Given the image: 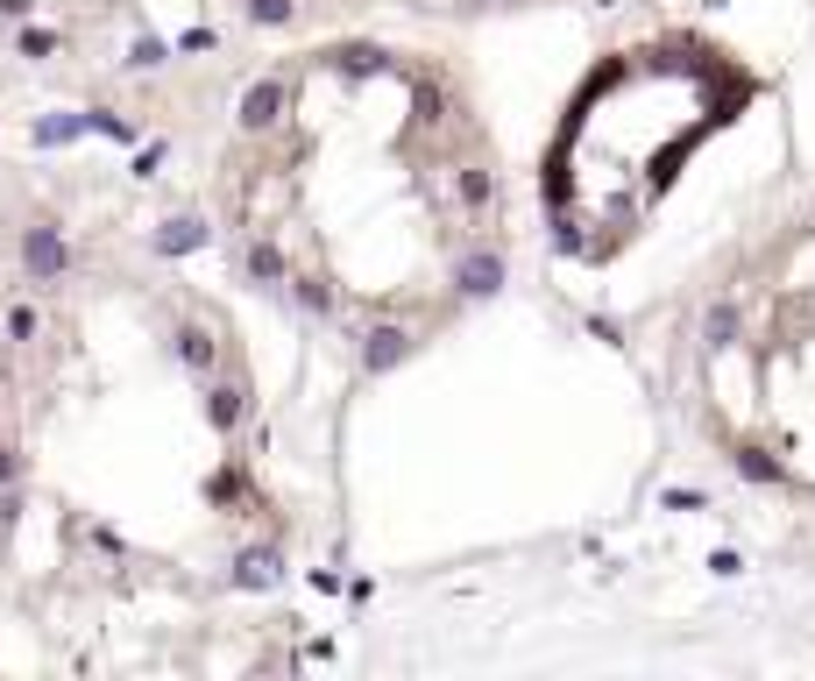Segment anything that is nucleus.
Wrapping results in <instances>:
<instances>
[{
    "instance_id": "39448f33",
    "label": "nucleus",
    "mask_w": 815,
    "mask_h": 681,
    "mask_svg": "<svg viewBox=\"0 0 815 681\" xmlns=\"http://www.w3.org/2000/svg\"><path fill=\"white\" fill-rule=\"evenodd\" d=\"M171 348H178V369H185V376H199V384H213V369H220V341H213V327L185 320V327L171 334Z\"/></svg>"
},
{
    "instance_id": "f03ea898",
    "label": "nucleus",
    "mask_w": 815,
    "mask_h": 681,
    "mask_svg": "<svg viewBox=\"0 0 815 681\" xmlns=\"http://www.w3.org/2000/svg\"><path fill=\"white\" fill-rule=\"evenodd\" d=\"M348 341H355V355H362L369 376H390L404 355H412V334H404L397 320H383V327H348Z\"/></svg>"
},
{
    "instance_id": "7ed1b4c3",
    "label": "nucleus",
    "mask_w": 815,
    "mask_h": 681,
    "mask_svg": "<svg viewBox=\"0 0 815 681\" xmlns=\"http://www.w3.org/2000/svg\"><path fill=\"white\" fill-rule=\"evenodd\" d=\"M284 107H291V79H256L249 93H241V128H249V135H270L277 121H284Z\"/></svg>"
},
{
    "instance_id": "dca6fc26",
    "label": "nucleus",
    "mask_w": 815,
    "mask_h": 681,
    "mask_svg": "<svg viewBox=\"0 0 815 681\" xmlns=\"http://www.w3.org/2000/svg\"><path fill=\"white\" fill-rule=\"evenodd\" d=\"M50 50H57L50 29H22V57H50Z\"/></svg>"
},
{
    "instance_id": "9d476101",
    "label": "nucleus",
    "mask_w": 815,
    "mask_h": 681,
    "mask_svg": "<svg viewBox=\"0 0 815 681\" xmlns=\"http://www.w3.org/2000/svg\"><path fill=\"white\" fill-rule=\"evenodd\" d=\"M284 291L298 298V306H305L312 320H326V313H334V306H341V298H334V284H326V277H291Z\"/></svg>"
},
{
    "instance_id": "a211bd4d",
    "label": "nucleus",
    "mask_w": 815,
    "mask_h": 681,
    "mask_svg": "<svg viewBox=\"0 0 815 681\" xmlns=\"http://www.w3.org/2000/svg\"><path fill=\"white\" fill-rule=\"evenodd\" d=\"M29 8H36V0H0V15H15V22H22Z\"/></svg>"
},
{
    "instance_id": "f8f14e48",
    "label": "nucleus",
    "mask_w": 815,
    "mask_h": 681,
    "mask_svg": "<svg viewBox=\"0 0 815 681\" xmlns=\"http://www.w3.org/2000/svg\"><path fill=\"white\" fill-rule=\"evenodd\" d=\"M241 15H249L256 29H291V15H298V0H241Z\"/></svg>"
},
{
    "instance_id": "6e6552de",
    "label": "nucleus",
    "mask_w": 815,
    "mask_h": 681,
    "mask_svg": "<svg viewBox=\"0 0 815 681\" xmlns=\"http://www.w3.org/2000/svg\"><path fill=\"white\" fill-rule=\"evenodd\" d=\"M284 575V554L277 547H249V554H234V589H270Z\"/></svg>"
},
{
    "instance_id": "9b49d317",
    "label": "nucleus",
    "mask_w": 815,
    "mask_h": 681,
    "mask_svg": "<svg viewBox=\"0 0 815 681\" xmlns=\"http://www.w3.org/2000/svg\"><path fill=\"white\" fill-rule=\"evenodd\" d=\"M0 327H8V341H15V348H29V341L43 334V313L29 306V298H15V306H8V313H0Z\"/></svg>"
},
{
    "instance_id": "0eeeda50",
    "label": "nucleus",
    "mask_w": 815,
    "mask_h": 681,
    "mask_svg": "<svg viewBox=\"0 0 815 681\" xmlns=\"http://www.w3.org/2000/svg\"><path fill=\"white\" fill-rule=\"evenodd\" d=\"M206 419H213V433H234L241 419H249V384H206Z\"/></svg>"
},
{
    "instance_id": "2eb2a0df",
    "label": "nucleus",
    "mask_w": 815,
    "mask_h": 681,
    "mask_svg": "<svg viewBox=\"0 0 815 681\" xmlns=\"http://www.w3.org/2000/svg\"><path fill=\"white\" fill-rule=\"evenodd\" d=\"M86 540H93V554H107V561H121V554H128V540L114 533V525H93V533H86Z\"/></svg>"
},
{
    "instance_id": "ddd939ff",
    "label": "nucleus",
    "mask_w": 815,
    "mask_h": 681,
    "mask_svg": "<svg viewBox=\"0 0 815 681\" xmlns=\"http://www.w3.org/2000/svg\"><path fill=\"white\" fill-rule=\"evenodd\" d=\"M334 64H341V71H383V50H369V43H348V50H334Z\"/></svg>"
},
{
    "instance_id": "1a4fd4ad",
    "label": "nucleus",
    "mask_w": 815,
    "mask_h": 681,
    "mask_svg": "<svg viewBox=\"0 0 815 681\" xmlns=\"http://www.w3.org/2000/svg\"><path fill=\"white\" fill-rule=\"evenodd\" d=\"M497 277H504V263L489 256V249H468L461 263H454V284L468 291V298H482V291H497Z\"/></svg>"
},
{
    "instance_id": "f257e3e1",
    "label": "nucleus",
    "mask_w": 815,
    "mask_h": 681,
    "mask_svg": "<svg viewBox=\"0 0 815 681\" xmlns=\"http://www.w3.org/2000/svg\"><path fill=\"white\" fill-rule=\"evenodd\" d=\"M64 270H71L64 227H50V220L22 227V277H29V284H64Z\"/></svg>"
},
{
    "instance_id": "20e7f679",
    "label": "nucleus",
    "mask_w": 815,
    "mask_h": 681,
    "mask_svg": "<svg viewBox=\"0 0 815 681\" xmlns=\"http://www.w3.org/2000/svg\"><path fill=\"white\" fill-rule=\"evenodd\" d=\"M234 270L249 277V284H263V291H284V284H291V263H284V249H277V242H263V235H249V242L234 249Z\"/></svg>"
},
{
    "instance_id": "423d86ee",
    "label": "nucleus",
    "mask_w": 815,
    "mask_h": 681,
    "mask_svg": "<svg viewBox=\"0 0 815 681\" xmlns=\"http://www.w3.org/2000/svg\"><path fill=\"white\" fill-rule=\"evenodd\" d=\"M206 235H213V227L199 213H171L156 227V256H192V249H206Z\"/></svg>"
},
{
    "instance_id": "f3484780",
    "label": "nucleus",
    "mask_w": 815,
    "mask_h": 681,
    "mask_svg": "<svg viewBox=\"0 0 815 681\" xmlns=\"http://www.w3.org/2000/svg\"><path fill=\"white\" fill-rule=\"evenodd\" d=\"M0 483H22V454L8 440H0Z\"/></svg>"
},
{
    "instance_id": "4468645a",
    "label": "nucleus",
    "mask_w": 815,
    "mask_h": 681,
    "mask_svg": "<svg viewBox=\"0 0 815 681\" xmlns=\"http://www.w3.org/2000/svg\"><path fill=\"white\" fill-rule=\"evenodd\" d=\"M156 64H163V43H156V36L128 43V71H156Z\"/></svg>"
}]
</instances>
